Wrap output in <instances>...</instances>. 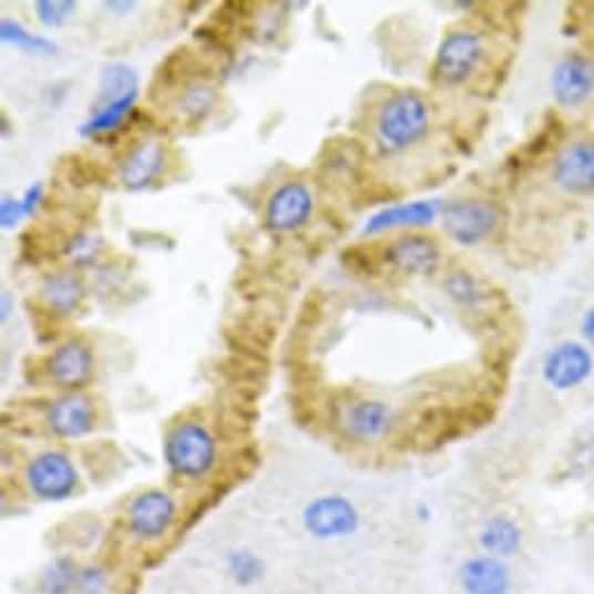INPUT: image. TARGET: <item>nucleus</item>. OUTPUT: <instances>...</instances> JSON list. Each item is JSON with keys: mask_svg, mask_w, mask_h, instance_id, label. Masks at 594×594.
Wrapping results in <instances>:
<instances>
[{"mask_svg": "<svg viewBox=\"0 0 594 594\" xmlns=\"http://www.w3.org/2000/svg\"><path fill=\"white\" fill-rule=\"evenodd\" d=\"M431 129V103L418 89H397L376 112V143L382 152H406L422 143Z\"/></svg>", "mask_w": 594, "mask_h": 594, "instance_id": "f257e3e1", "label": "nucleus"}, {"mask_svg": "<svg viewBox=\"0 0 594 594\" xmlns=\"http://www.w3.org/2000/svg\"><path fill=\"white\" fill-rule=\"evenodd\" d=\"M164 462L182 483H201L211 478L219 462V443L213 429L201 420L173 424L164 439Z\"/></svg>", "mask_w": 594, "mask_h": 594, "instance_id": "f03ea898", "label": "nucleus"}, {"mask_svg": "<svg viewBox=\"0 0 594 594\" xmlns=\"http://www.w3.org/2000/svg\"><path fill=\"white\" fill-rule=\"evenodd\" d=\"M504 224V211L488 198H457L443 205L441 226L443 234L462 247H475L492 236Z\"/></svg>", "mask_w": 594, "mask_h": 594, "instance_id": "7ed1b4c3", "label": "nucleus"}, {"mask_svg": "<svg viewBox=\"0 0 594 594\" xmlns=\"http://www.w3.org/2000/svg\"><path fill=\"white\" fill-rule=\"evenodd\" d=\"M334 420L348 439L357 443H378L397 429V408L376 397L342 395L334 408Z\"/></svg>", "mask_w": 594, "mask_h": 594, "instance_id": "20e7f679", "label": "nucleus"}, {"mask_svg": "<svg viewBox=\"0 0 594 594\" xmlns=\"http://www.w3.org/2000/svg\"><path fill=\"white\" fill-rule=\"evenodd\" d=\"M24 483L33 499L59 504V501L75 496L80 488V471L71 460V454L57 448H48L35 452L27 462Z\"/></svg>", "mask_w": 594, "mask_h": 594, "instance_id": "39448f33", "label": "nucleus"}, {"mask_svg": "<svg viewBox=\"0 0 594 594\" xmlns=\"http://www.w3.org/2000/svg\"><path fill=\"white\" fill-rule=\"evenodd\" d=\"M180 515V506L171 492L150 488L135 494L124 509L126 532L141 543L162 541L171 534Z\"/></svg>", "mask_w": 594, "mask_h": 594, "instance_id": "423d86ee", "label": "nucleus"}, {"mask_svg": "<svg viewBox=\"0 0 594 594\" xmlns=\"http://www.w3.org/2000/svg\"><path fill=\"white\" fill-rule=\"evenodd\" d=\"M485 57L483 38L473 29H454L450 31L433 57V80L445 86L467 84L481 68Z\"/></svg>", "mask_w": 594, "mask_h": 594, "instance_id": "0eeeda50", "label": "nucleus"}, {"mask_svg": "<svg viewBox=\"0 0 594 594\" xmlns=\"http://www.w3.org/2000/svg\"><path fill=\"white\" fill-rule=\"evenodd\" d=\"M301 522L315 541H342L359 532L361 515L348 496L319 494L304 506Z\"/></svg>", "mask_w": 594, "mask_h": 594, "instance_id": "6e6552de", "label": "nucleus"}, {"mask_svg": "<svg viewBox=\"0 0 594 594\" xmlns=\"http://www.w3.org/2000/svg\"><path fill=\"white\" fill-rule=\"evenodd\" d=\"M315 211V194L308 182L287 180L264 205V224L273 234H294L304 228Z\"/></svg>", "mask_w": 594, "mask_h": 594, "instance_id": "1a4fd4ad", "label": "nucleus"}, {"mask_svg": "<svg viewBox=\"0 0 594 594\" xmlns=\"http://www.w3.org/2000/svg\"><path fill=\"white\" fill-rule=\"evenodd\" d=\"M594 371L592 350L581 340H562L545 352L541 363L543 382L555 392H571L585 385Z\"/></svg>", "mask_w": 594, "mask_h": 594, "instance_id": "9d476101", "label": "nucleus"}, {"mask_svg": "<svg viewBox=\"0 0 594 594\" xmlns=\"http://www.w3.org/2000/svg\"><path fill=\"white\" fill-rule=\"evenodd\" d=\"M96 369L94 350L84 338H68L44 357L42 373L44 380L61 387L65 392H80L91 380Z\"/></svg>", "mask_w": 594, "mask_h": 594, "instance_id": "9b49d317", "label": "nucleus"}, {"mask_svg": "<svg viewBox=\"0 0 594 594\" xmlns=\"http://www.w3.org/2000/svg\"><path fill=\"white\" fill-rule=\"evenodd\" d=\"M99 424L96 401L84 392H61L44 408V427L54 439L78 441Z\"/></svg>", "mask_w": 594, "mask_h": 594, "instance_id": "f8f14e48", "label": "nucleus"}, {"mask_svg": "<svg viewBox=\"0 0 594 594\" xmlns=\"http://www.w3.org/2000/svg\"><path fill=\"white\" fill-rule=\"evenodd\" d=\"M168 168V145L156 135L133 141L117 164V180L124 190L141 192L152 187Z\"/></svg>", "mask_w": 594, "mask_h": 594, "instance_id": "ddd939ff", "label": "nucleus"}, {"mask_svg": "<svg viewBox=\"0 0 594 594\" xmlns=\"http://www.w3.org/2000/svg\"><path fill=\"white\" fill-rule=\"evenodd\" d=\"M382 259L403 276L429 278L441 266V247L427 234L406 232L382 245Z\"/></svg>", "mask_w": 594, "mask_h": 594, "instance_id": "4468645a", "label": "nucleus"}, {"mask_svg": "<svg viewBox=\"0 0 594 594\" xmlns=\"http://www.w3.org/2000/svg\"><path fill=\"white\" fill-rule=\"evenodd\" d=\"M551 180L569 196H594V139H576L560 147Z\"/></svg>", "mask_w": 594, "mask_h": 594, "instance_id": "2eb2a0df", "label": "nucleus"}, {"mask_svg": "<svg viewBox=\"0 0 594 594\" xmlns=\"http://www.w3.org/2000/svg\"><path fill=\"white\" fill-rule=\"evenodd\" d=\"M553 101L564 110H578L594 96V59L569 52L551 71Z\"/></svg>", "mask_w": 594, "mask_h": 594, "instance_id": "dca6fc26", "label": "nucleus"}, {"mask_svg": "<svg viewBox=\"0 0 594 594\" xmlns=\"http://www.w3.org/2000/svg\"><path fill=\"white\" fill-rule=\"evenodd\" d=\"M441 213L443 203L439 198L387 205V208L373 213L367 222H363L361 232L363 236H380L385 232H395V228H422L437 222Z\"/></svg>", "mask_w": 594, "mask_h": 594, "instance_id": "f3484780", "label": "nucleus"}, {"mask_svg": "<svg viewBox=\"0 0 594 594\" xmlns=\"http://www.w3.org/2000/svg\"><path fill=\"white\" fill-rule=\"evenodd\" d=\"M86 299V283L75 268L52 270L38 287V304L54 317L75 315Z\"/></svg>", "mask_w": 594, "mask_h": 594, "instance_id": "a211bd4d", "label": "nucleus"}, {"mask_svg": "<svg viewBox=\"0 0 594 594\" xmlns=\"http://www.w3.org/2000/svg\"><path fill=\"white\" fill-rule=\"evenodd\" d=\"M208 75L211 73L201 71V63L192 54V50L177 48L162 61V65L156 68L154 80L150 84V99L154 103L164 105L173 101L187 84H192L198 78H208Z\"/></svg>", "mask_w": 594, "mask_h": 594, "instance_id": "6ab92c4d", "label": "nucleus"}, {"mask_svg": "<svg viewBox=\"0 0 594 594\" xmlns=\"http://www.w3.org/2000/svg\"><path fill=\"white\" fill-rule=\"evenodd\" d=\"M460 585L464 594H509L511 569L494 555H473L460 566Z\"/></svg>", "mask_w": 594, "mask_h": 594, "instance_id": "aec40b11", "label": "nucleus"}, {"mask_svg": "<svg viewBox=\"0 0 594 594\" xmlns=\"http://www.w3.org/2000/svg\"><path fill=\"white\" fill-rule=\"evenodd\" d=\"M175 117L185 124H201L208 120V114L217 105V86L213 84L211 75L208 78H198L192 84H187L180 94L171 101Z\"/></svg>", "mask_w": 594, "mask_h": 594, "instance_id": "412c9836", "label": "nucleus"}, {"mask_svg": "<svg viewBox=\"0 0 594 594\" xmlns=\"http://www.w3.org/2000/svg\"><path fill=\"white\" fill-rule=\"evenodd\" d=\"M478 543H481V547L488 555L506 560L520 551L522 530H520V524L509 515H492L483 522L481 534H478Z\"/></svg>", "mask_w": 594, "mask_h": 594, "instance_id": "4be33fe9", "label": "nucleus"}, {"mask_svg": "<svg viewBox=\"0 0 594 594\" xmlns=\"http://www.w3.org/2000/svg\"><path fill=\"white\" fill-rule=\"evenodd\" d=\"M367 164V150L350 139H336L325 145L319 156V168L338 177H355Z\"/></svg>", "mask_w": 594, "mask_h": 594, "instance_id": "5701e85b", "label": "nucleus"}, {"mask_svg": "<svg viewBox=\"0 0 594 594\" xmlns=\"http://www.w3.org/2000/svg\"><path fill=\"white\" fill-rule=\"evenodd\" d=\"M443 291L448 294V299L464 310H478L492 299L488 285L464 268H454L448 273L443 278Z\"/></svg>", "mask_w": 594, "mask_h": 594, "instance_id": "b1692460", "label": "nucleus"}, {"mask_svg": "<svg viewBox=\"0 0 594 594\" xmlns=\"http://www.w3.org/2000/svg\"><path fill=\"white\" fill-rule=\"evenodd\" d=\"M78 562L71 555H57L42 566L38 587L42 594H75L80 578Z\"/></svg>", "mask_w": 594, "mask_h": 594, "instance_id": "393cba45", "label": "nucleus"}, {"mask_svg": "<svg viewBox=\"0 0 594 594\" xmlns=\"http://www.w3.org/2000/svg\"><path fill=\"white\" fill-rule=\"evenodd\" d=\"M139 84L141 78L135 73V68L126 63H107L101 71V91H99V101L96 103H110V101H120L129 96H139Z\"/></svg>", "mask_w": 594, "mask_h": 594, "instance_id": "a878e982", "label": "nucleus"}, {"mask_svg": "<svg viewBox=\"0 0 594 594\" xmlns=\"http://www.w3.org/2000/svg\"><path fill=\"white\" fill-rule=\"evenodd\" d=\"M224 571L238 587H249L264 578L266 564L262 555L249 551V547H234V551H228L224 557Z\"/></svg>", "mask_w": 594, "mask_h": 594, "instance_id": "bb28decb", "label": "nucleus"}, {"mask_svg": "<svg viewBox=\"0 0 594 594\" xmlns=\"http://www.w3.org/2000/svg\"><path fill=\"white\" fill-rule=\"evenodd\" d=\"M61 253L73 266H94L103 259L105 240L91 228H80V232L68 236Z\"/></svg>", "mask_w": 594, "mask_h": 594, "instance_id": "cd10ccee", "label": "nucleus"}, {"mask_svg": "<svg viewBox=\"0 0 594 594\" xmlns=\"http://www.w3.org/2000/svg\"><path fill=\"white\" fill-rule=\"evenodd\" d=\"M0 40L27 54H57L59 50L54 40L31 33L27 27H21L19 21L8 17L0 21Z\"/></svg>", "mask_w": 594, "mask_h": 594, "instance_id": "c85d7f7f", "label": "nucleus"}, {"mask_svg": "<svg viewBox=\"0 0 594 594\" xmlns=\"http://www.w3.org/2000/svg\"><path fill=\"white\" fill-rule=\"evenodd\" d=\"M340 262L359 278H378L382 266H387L382 259V249L376 253L371 245H352L348 249H342Z\"/></svg>", "mask_w": 594, "mask_h": 594, "instance_id": "c756f323", "label": "nucleus"}, {"mask_svg": "<svg viewBox=\"0 0 594 594\" xmlns=\"http://www.w3.org/2000/svg\"><path fill=\"white\" fill-rule=\"evenodd\" d=\"M61 171L68 180V185H73L78 190L96 185V182L103 180L101 166L94 162V158H86L82 154H71L65 156V162L61 164Z\"/></svg>", "mask_w": 594, "mask_h": 594, "instance_id": "7c9ffc66", "label": "nucleus"}, {"mask_svg": "<svg viewBox=\"0 0 594 594\" xmlns=\"http://www.w3.org/2000/svg\"><path fill=\"white\" fill-rule=\"evenodd\" d=\"M33 10H35V19L42 27L57 29V27H63L65 21L73 17V12L78 10V3L75 0H38V3H33Z\"/></svg>", "mask_w": 594, "mask_h": 594, "instance_id": "2f4dec72", "label": "nucleus"}, {"mask_svg": "<svg viewBox=\"0 0 594 594\" xmlns=\"http://www.w3.org/2000/svg\"><path fill=\"white\" fill-rule=\"evenodd\" d=\"M75 594H110V574L103 564H84L80 569Z\"/></svg>", "mask_w": 594, "mask_h": 594, "instance_id": "473e14b6", "label": "nucleus"}, {"mask_svg": "<svg viewBox=\"0 0 594 594\" xmlns=\"http://www.w3.org/2000/svg\"><path fill=\"white\" fill-rule=\"evenodd\" d=\"M24 205H21V198L6 194L3 201H0V226L6 228V232H12V228L19 226V222L24 219Z\"/></svg>", "mask_w": 594, "mask_h": 594, "instance_id": "72a5a7b5", "label": "nucleus"}, {"mask_svg": "<svg viewBox=\"0 0 594 594\" xmlns=\"http://www.w3.org/2000/svg\"><path fill=\"white\" fill-rule=\"evenodd\" d=\"M42 201H44V185H42V182H35V185H31L24 192V196H21V205H24V215L31 217L40 208Z\"/></svg>", "mask_w": 594, "mask_h": 594, "instance_id": "f704fd0d", "label": "nucleus"}, {"mask_svg": "<svg viewBox=\"0 0 594 594\" xmlns=\"http://www.w3.org/2000/svg\"><path fill=\"white\" fill-rule=\"evenodd\" d=\"M581 334H583L585 346L594 350V304L587 306V310L581 317Z\"/></svg>", "mask_w": 594, "mask_h": 594, "instance_id": "c9c22d12", "label": "nucleus"}, {"mask_svg": "<svg viewBox=\"0 0 594 594\" xmlns=\"http://www.w3.org/2000/svg\"><path fill=\"white\" fill-rule=\"evenodd\" d=\"M10 308H12V304H10V291L3 289V294H0V317H3V322H6L8 315H10Z\"/></svg>", "mask_w": 594, "mask_h": 594, "instance_id": "e433bc0d", "label": "nucleus"}, {"mask_svg": "<svg viewBox=\"0 0 594 594\" xmlns=\"http://www.w3.org/2000/svg\"><path fill=\"white\" fill-rule=\"evenodd\" d=\"M105 10H117V12H129L135 8V3H103Z\"/></svg>", "mask_w": 594, "mask_h": 594, "instance_id": "4c0bfd02", "label": "nucleus"}, {"mask_svg": "<svg viewBox=\"0 0 594 594\" xmlns=\"http://www.w3.org/2000/svg\"><path fill=\"white\" fill-rule=\"evenodd\" d=\"M416 515H418V520L427 522V520L431 518V511H429V506H424V504H418V506H416Z\"/></svg>", "mask_w": 594, "mask_h": 594, "instance_id": "58836bf2", "label": "nucleus"}]
</instances>
